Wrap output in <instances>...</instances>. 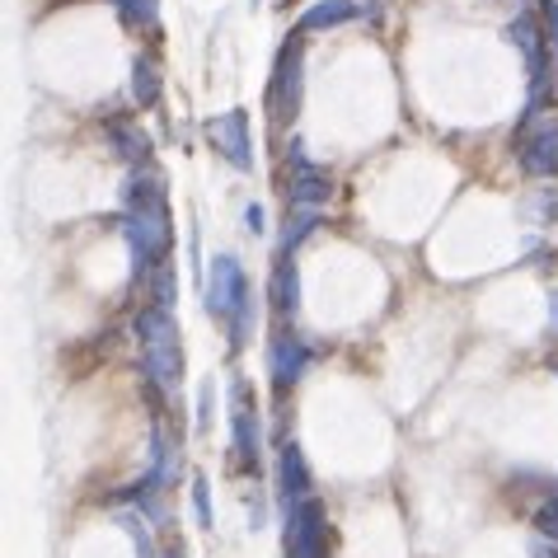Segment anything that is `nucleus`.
I'll return each mask as SVG.
<instances>
[{"instance_id": "1", "label": "nucleus", "mask_w": 558, "mask_h": 558, "mask_svg": "<svg viewBox=\"0 0 558 558\" xmlns=\"http://www.w3.org/2000/svg\"><path fill=\"white\" fill-rule=\"evenodd\" d=\"M254 301L258 291L250 282V272L240 268L235 254H216L211 258V272L203 282V305L216 324H226V338H230V352H244L254 333Z\"/></svg>"}, {"instance_id": "2", "label": "nucleus", "mask_w": 558, "mask_h": 558, "mask_svg": "<svg viewBox=\"0 0 558 558\" xmlns=\"http://www.w3.org/2000/svg\"><path fill=\"white\" fill-rule=\"evenodd\" d=\"M136 343H142V371L160 395H174L183 385V348H179V319L165 305H146L136 315Z\"/></svg>"}, {"instance_id": "3", "label": "nucleus", "mask_w": 558, "mask_h": 558, "mask_svg": "<svg viewBox=\"0 0 558 558\" xmlns=\"http://www.w3.org/2000/svg\"><path fill=\"white\" fill-rule=\"evenodd\" d=\"M122 235H128V244H132V287L150 282V277L169 263V254H174V221H169V207L128 211Z\"/></svg>"}, {"instance_id": "4", "label": "nucleus", "mask_w": 558, "mask_h": 558, "mask_svg": "<svg viewBox=\"0 0 558 558\" xmlns=\"http://www.w3.org/2000/svg\"><path fill=\"white\" fill-rule=\"evenodd\" d=\"M305 95V38L291 34L272 61V81H268V113L272 122H296Z\"/></svg>"}, {"instance_id": "5", "label": "nucleus", "mask_w": 558, "mask_h": 558, "mask_svg": "<svg viewBox=\"0 0 558 558\" xmlns=\"http://www.w3.org/2000/svg\"><path fill=\"white\" fill-rule=\"evenodd\" d=\"M282 545L287 558H329V517H324L319 498H301L287 507Z\"/></svg>"}, {"instance_id": "6", "label": "nucleus", "mask_w": 558, "mask_h": 558, "mask_svg": "<svg viewBox=\"0 0 558 558\" xmlns=\"http://www.w3.org/2000/svg\"><path fill=\"white\" fill-rule=\"evenodd\" d=\"M230 437H235V460L250 474H258L263 470V423H258V404L244 376L230 380Z\"/></svg>"}, {"instance_id": "7", "label": "nucleus", "mask_w": 558, "mask_h": 558, "mask_svg": "<svg viewBox=\"0 0 558 558\" xmlns=\"http://www.w3.org/2000/svg\"><path fill=\"white\" fill-rule=\"evenodd\" d=\"M203 132H207V146L221 155L230 169L250 174L254 169V128H250V113H244V108H226V113L207 118Z\"/></svg>"}, {"instance_id": "8", "label": "nucleus", "mask_w": 558, "mask_h": 558, "mask_svg": "<svg viewBox=\"0 0 558 558\" xmlns=\"http://www.w3.org/2000/svg\"><path fill=\"white\" fill-rule=\"evenodd\" d=\"M333 197V179L310 165L301 142H291V174H287V207H324Z\"/></svg>"}, {"instance_id": "9", "label": "nucleus", "mask_w": 558, "mask_h": 558, "mask_svg": "<svg viewBox=\"0 0 558 558\" xmlns=\"http://www.w3.org/2000/svg\"><path fill=\"white\" fill-rule=\"evenodd\" d=\"M310 362H315V352H310V343L301 333H291V329H282L272 338V348H268V366H272V390L277 395H287L291 385H296L305 371H310Z\"/></svg>"}, {"instance_id": "10", "label": "nucleus", "mask_w": 558, "mask_h": 558, "mask_svg": "<svg viewBox=\"0 0 558 558\" xmlns=\"http://www.w3.org/2000/svg\"><path fill=\"white\" fill-rule=\"evenodd\" d=\"M517 150L531 179H558V118H545L535 132H525Z\"/></svg>"}, {"instance_id": "11", "label": "nucleus", "mask_w": 558, "mask_h": 558, "mask_svg": "<svg viewBox=\"0 0 558 558\" xmlns=\"http://www.w3.org/2000/svg\"><path fill=\"white\" fill-rule=\"evenodd\" d=\"M122 207L128 211H142V207H169V183L155 165L132 169L128 183H122Z\"/></svg>"}, {"instance_id": "12", "label": "nucleus", "mask_w": 558, "mask_h": 558, "mask_svg": "<svg viewBox=\"0 0 558 558\" xmlns=\"http://www.w3.org/2000/svg\"><path fill=\"white\" fill-rule=\"evenodd\" d=\"M310 464H305V451L296 441H282V456H277V493H282V502H301L310 498Z\"/></svg>"}, {"instance_id": "13", "label": "nucleus", "mask_w": 558, "mask_h": 558, "mask_svg": "<svg viewBox=\"0 0 558 558\" xmlns=\"http://www.w3.org/2000/svg\"><path fill=\"white\" fill-rule=\"evenodd\" d=\"M104 132H108V142H113L118 160H128L132 169L155 165V160H150L155 146H150V136H146L142 128H136V118H108V122H104Z\"/></svg>"}, {"instance_id": "14", "label": "nucleus", "mask_w": 558, "mask_h": 558, "mask_svg": "<svg viewBox=\"0 0 558 558\" xmlns=\"http://www.w3.org/2000/svg\"><path fill=\"white\" fill-rule=\"evenodd\" d=\"M356 10L352 0H315L301 20H296V28L291 34H301V38H315V34H329V28H343V24H352L356 20Z\"/></svg>"}, {"instance_id": "15", "label": "nucleus", "mask_w": 558, "mask_h": 558, "mask_svg": "<svg viewBox=\"0 0 558 558\" xmlns=\"http://www.w3.org/2000/svg\"><path fill=\"white\" fill-rule=\"evenodd\" d=\"M272 310L282 319V329L296 319L301 310V272H296V258H277L272 263Z\"/></svg>"}, {"instance_id": "16", "label": "nucleus", "mask_w": 558, "mask_h": 558, "mask_svg": "<svg viewBox=\"0 0 558 558\" xmlns=\"http://www.w3.org/2000/svg\"><path fill=\"white\" fill-rule=\"evenodd\" d=\"M150 456H155V464H150V474H146V484L150 488H169L179 478V437H169L165 432V423L155 427V446H150Z\"/></svg>"}, {"instance_id": "17", "label": "nucleus", "mask_w": 558, "mask_h": 558, "mask_svg": "<svg viewBox=\"0 0 558 558\" xmlns=\"http://www.w3.org/2000/svg\"><path fill=\"white\" fill-rule=\"evenodd\" d=\"M165 95V75H160V61H155L150 52H142L132 61V104L136 108H155Z\"/></svg>"}, {"instance_id": "18", "label": "nucleus", "mask_w": 558, "mask_h": 558, "mask_svg": "<svg viewBox=\"0 0 558 558\" xmlns=\"http://www.w3.org/2000/svg\"><path fill=\"white\" fill-rule=\"evenodd\" d=\"M319 221H324V211H319V207H291L287 226H282V240H277V258H291V254H296V250H301V240L319 230Z\"/></svg>"}, {"instance_id": "19", "label": "nucleus", "mask_w": 558, "mask_h": 558, "mask_svg": "<svg viewBox=\"0 0 558 558\" xmlns=\"http://www.w3.org/2000/svg\"><path fill=\"white\" fill-rule=\"evenodd\" d=\"M118 14L136 34H160V0H118Z\"/></svg>"}, {"instance_id": "20", "label": "nucleus", "mask_w": 558, "mask_h": 558, "mask_svg": "<svg viewBox=\"0 0 558 558\" xmlns=\"http://www.w3.org/2000/svg\"><path fill=\"white\" fill-rule=\"evenodd\" d=\"M122 531L132 535V545H136V558H155V545H150V521L142 517V511H122Z\"/></svg>"}, {"instance_id": "21", "label": "nucleus", "mask_w": 558, "mask_h": 558, "mask_svg": "<svg viewBox=\"0 0 558 558\" xmlns=\"http://www.w3.org/2000/svg\"><path fill=\"white\" fill-rule=\"evenodd\" d=\"M174 301H179V277H174V263H165V268L150 277V305L174 310Z\"/></svg>"}, {"instance_id": "22", "label": "nucleus", "mask_w": 558, "mask_h": 558, "mask_svg": "<svg viewBox=\"0 0 558 558\" xmlns=\"http://www.w3.org/2000/svg\"><path fill=\"white\" fill-rule=\"evenodd\" d=\"M193 511H197V525H203V531H211L216 511H211V488H207L203 474H193Z\"/></svg>"}, {"instance_id": "23", "label": "nucleus", "mask_w": 558, "mask_h": 558, "mask_svg": "<svg viewBox=\"0 0 558 558\" xmlns=\"http://www.w3.org/2000/svg\"><path fill=\"white\" fill-rule=\"evenodd\" d=\"M535 525H539V535H549V545H558V493L535 511Z\"/></svg>"}, {"instance_id": "24", "label": "nucleus", "mask_w": 558, "mask_h": 558, "mask_svg": "<svg viewBox=\"0 0 558 558\" xmlns=\"http://www.w3.org/2000/svg\"><path fill=\"white\" fill-rule=\"evenodd\" d=\"M211 409H216V385L203 380V385H197V432L211 427Z\"/></svg>"}, {"instance_id": "25", "label": "nucleus", "mask_w": 558, "mask_h": 558, "mask_svg": "<svg viewBox=\"0 0 558 558\" xmlns=\"http://www.w3.org/2000/svg\"><path fill=\"white\" fill-rule=\"evenodd\" d=\"M539 10H545V28H549V43L558 48V0H539Z\"/></svg>"}, {"instance_id": "26", "label": "nucleus", "mask_w": 558, "mask_h": 558, "mask_svg": "<svg viewBox=\"0 0 558 558\" xmlns=\"http://www.w3.org/2000/svg\"><path fill=\"white\" fill-rule=\"evenodd\" d=\"M244 226H250L254 235H258L263 226H268V221H263V207H258V203H250V211H244Z\"/></svg>"}, {"instance_id": "27", "label": "nucleus", "mask_w": 558, "mask_h": 558, "mask_svg": "<svg viewBox=\"0 0 558 558\" xmlns=\"http://www.w3.org/2000/svg\"><path fill=\"white\" fill-rule=\"evenodd\" d=\"M549 333H558V291H549Z\"/></svg>"}, {"instance_id": "28", "label": "nucleus", "mask_w": 558, "mask_h": 558, "mask_svg": "<svg viewBox=\"0 0 558 558\" xmlns=\"http://www.w3.org/2000/svg\"><path fill=\"white\" fill-rule=\"evenodd\" d=\"M160 558H189V549H183V545H179V539H174V545H169V549H165Z\"/></svg>"}, {"instance_id": "29", "label": "nucleus", "mask_w": 558, "mask_h": 558, "mask_svg": "<svg viewBox=\"0 0 558 558\" xmlns=\"http://www.w3.org/2000/svg\"><path fill=\"white\" fill-rule=\"evenodd\" d=\"M554 493H558V484H554Z\"/></svg>"}]
</instances>
